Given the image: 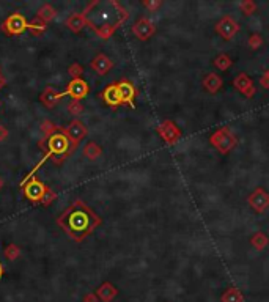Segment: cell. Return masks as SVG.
<instances>
[{"instance_id":"cell-1","label":"cell","mask_w":269,"mask_h":302,"mask_svg":"<svg viewBox=\"0 0 269 302\" xmlns=\"http://www.w3.org/2000/svg\"><path fill=\"white\" fill-rule=\"evenodd\" d=\"M84 19L101 38L107 40L128 19V11L115 0L93 2L85 10Z\"/></svg>"},{"instance_id":"cell-2","label":"cell","mask_w":269,"mask_h":302,"mask_svg":"<svg viewBox=\"0 0 269 302\" xmlns=\"http://www.w3.org/2000/svg\"><path fill=\"white\" fill-rule=\"evenodd\" d=\"M60 224L65 225L67 232L72 238L81 241L84 236H87V234L94 230V227L101 224V219L89 208L81 205L77 208H72L71 211H68L67 216L60 219Z\"/></svg>"},{"instance_id":"cell-3","label":"cell","mask_w":269,"mask_h":302,"mask_svg":"<svg viewBox=\"0 0 269 302\" xmlns=\"http://www.w3.org/2000/svg\"><path fill=\"white\" fill-rule=\"evenodd\" d=\"M209 145L221 154H228L236 148L238 139L228 126H222L209 136Z\"/></svg>"},{"instance_id":"cell-4","label":"cell","mask_w":269,"mask_h":302,"mask_svg":"<svg viewBox=\"0 0 269 302\" xmlns=\"http://www.w3.org/2000/svg\"><path fill=\"white\" fill-rule=\"evenodd\" d=\"M156 132H157L159 136H161V139L167 145H175L181 139V134H183L181 129H179V126L173 120H164L156 128Z\"/></svg>"},{"instance_id":"cell-5","label":"cell","mask_w":269,"mask_h":302,"mask_svg":"<svg viewBox=\"0 0 269 302\" xmlns=\"http://www.w3.org/2000/svg\"><path fill=\"white\" fill-rule=\"evenodd\" d=\"M214 30L224 41H230V40H233L236 33L239 32V24L235 18H231L227 14V16H224L219 22H217Z\"/></svg>"},{"instance_id":"cell-6","label":"cell","mask_w":269,"mask_h":302,"mask_svg":"<svg viewBox=\"0 0 269 302\" xmlns=\"http://www.w3.org/2000/svg\"><path fill=\"white\" fill-rule=\"evenodd\" d=\"M247 203L257 212V214H263L269 208V194L266 192L265 187H257L253 192L247 197Z\"/></svg>"},{"instance_id":"cell-7","label":"cell","mask_w":269,"mask_h":302,"mask_svg":"<svg viewBox=\"0 0 269 302\" xmlns=\"http://www.w3.org/2000/svg\"><path fill=\"white\" fill-rule=\"evenodd\" d=\"M156 25L150 18H140L139 21L133 25V33L139 38L140 41H147L150 40L153 35L156 33Z\"/></svg>"},{"instance_id":"cell-8","label":"cell","mask_w":269,"mask_h":302,"mask_svg":"<svg viewBox=\"0 0 269 302\" xmlns=\"http://www.w3.org/2000/svg\"><path fill=\"white\" fill-rule=\"evenodd\" d=\"M233 87L236 90L243 94L246 98H253V94H255L257 88L253 85V80L246 74V72H239V74L233 79Z\"/></svg>"},{"instance_id":"cell-9","label":"cell","mask_w":269,"mask_h":302,"mask_svg":"<svg viewBox=\"0 0 269 302\" xmlns=\"http://www.w3.org/2000/svg\"><path fill=\"white\" fill-rule=\"evenodd\" d=\"M202 85H203V88H205V92H208L209 94H216V93L221 92L224 80L217 72H208V74L203 77Z\"/></svg>"},{"instance_id":"cell-10","label":"cell","mask_w":269,"mask_h":302,"mask_svg":"<svg viewBox=\"0 0 269 302\" xmlns=\"http://www.w3.org/2000/svg\"><path fill=\"white\" fill-rule=\"evenodd\" d=\"M118 92H120V98H121V104H134V98L137 94L135 87L129 82V80H121L120 84H117Z\"/></svg>"},{"instance_id":"cell-11","label":"cell","mask_w":269,"mask_h":302,"mask_svg":"<svg viewBox=\"0 0 269 302\" xmlns=\"http://www.w3.org/2000/svg\"><path fill=\"white\" fill-rule=\"evenodd\" d=\"M103 96H104V101L107 102V104L112 106V107H117L121 104V98H120V92H118L117 85H109L104 90Z\"/></svg>"},{"instance_id":"cell-12","label":"cell","mask_w":269,"mask_h":302,"mask_svg":"<svg viewBox=\"0 0 269 302\" xmlns=\"http://www.w3.org/2000/svg\"><path fill=\"white\" fill-rule=\"evenodd\" d=\"M91 66H93L94 71L99 72V74H106V72L113 66V63H112V60H111L109 57L99 54V55L91 62Z\"/></svg>"},{"instance_id":"cell-13","label":"cell","mask_w":269,"mask_h":302,"mask_svg":"<svg viewBox=\"0 0 269 302\" xmlns=\"http://www.w3.org/2000/svg\"><path fill=\"white\" fill-rule=\"evenodd\" d=\"M250 246L255 250H258V252H263V250L269 246V236L265 232L253 233L250 238Z\"/></svg>"},{"instance_id":"cell-14","label":"cell","mask_w":269,"mask_h":302,"mask_svg":"<svg viewBox=\"0 0 269 302\" xmlns=\"http://www.w3.org/2000/svg\"><path fill=\"white\" fill-rule=\"evenodd\" d=\"M69 93L72 94L74 98H82L85 96L87 93H89V87H87L85 82H82V80H74L71 85H69Z\"/></svg>"},{"instance_id":"cell-15","label":"cell","mask_w":269,"mask_h":302,"mask_svg":"<svg viewBox=\"0 0 269 302\" xmlns=\"http://www.w3.org/2000/svg\"><path fill=\"white\" fill-rule=\"evenodd\" d=\"M69 136H71V139L72 140H76V142H79L81 140V139H84L85 137V134H87V129H85V126L82 123H79V121H74L69 126Z\"/></svg>"},{"instance_id":"cell-16","label":"cell","mask_w":269,"mask_h":302,"mask_svg":"<svg viewBox=\"0 0 269 302\" xmlns=\"http://www.w3.org/2000/svg\"><path fill=\"white\" fill-rule=\"evenodd\" d=\"M214 66L219 71H227L231 68V65H233V60L227 55V54H219L216 58H214Z\"/></svg>"},{"instance_id":"cell-17","label":"cell","mask_w":269,"mask_h":302,"mask_svg":"<svg viewBox=\"0 0 269 302\" xmlns=\"http://www.w3.org/2000/svg\"><path fill=\"white\" fill-rule=\"evenodd\" d=\"M239 10H241L246 16H252V14L257 11V3L253 2V0H243V2L239 3Z\"/></svg>"},{"instance_id":"cell-18","label":"cell","mask_w":269,"mask_h":302,"mask_svg":"<svg viewBox=\"0 0 269 302\" xmlns=\"http://www.w3.org/2000/svg\"><path fill=\"white\" fill-rule=\"evenodd\" d=\"M247 46H249V49H252V50L260 49L261 46H263V36H261L260 33H252L249 36V40H247Z\"/></svg>"},{"instance_id":"cell-19","label":"cell","mask_w":269,"mask_h":302,"mask_svg":"<svg viewBox=\"0 0 269 302\" xmlns=\"http://www.w3.org/2000/svg\"><path fill=\"white\" fill-rule=\"evenodd\" d=\"M224 302H241V294L236 288H230L227 293L224 294Z\"/></svg>"},{"instance_id":"cell-20","label":"cell","mask_w":269,"mask_h":302,"mask_svg":"<svg viewBox=\"0 0 269 302\" xmlns=\"http://www.w3.org/2000/svg\"><path fill=\"white\" fill-rule=\"evenodd\" d=\"M162 3H164L162 0H143L142 2V5L145 6V8H147L148 11H151V13L157 11L162 6Z\"/></svg>"},{"instance_id":"cell-21","label":"cell","mask_w":269,"mask_h":302,"mask_svg":"<svg viewBox=\"0 0 269 302\" xmlns=\"http://www.w3.org/2000/svg\"><path fill=\"white\" fill-rule=\"evenodd\" d=\"M101 154V148L96 143H89L85 148V156H89L90 159H96Z\"/></svg>"},{"instance_id":"cell-22","label":"cell","mask_w":269,"mask_h":302,"mask_svg":"<svg viewBox=\"0 0 269 302\" xmlns=\"http://www.w3.org/2000/svg\"><path fill=\"white\" fill-rule=\"evenodd\" d=\"M260 85H261V88H266V90H269V77L266 74H263L260 77Z\"/></svg>"},{"instance_id":"cell-23","label":"cell","mask_w":269,"mask_h":302,"mask_svg":"<svg viewBox=\"0 0 269 302\" xmlns=\"http://www.w3.org/2000/svg\"><path fill=\"white\" fill-rule=\"evenodd\" d=\"M265 74H266V76H268V77H269V68H268V70H266V71H265Z\"/></svg>"}]
</instances>
